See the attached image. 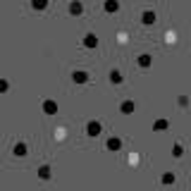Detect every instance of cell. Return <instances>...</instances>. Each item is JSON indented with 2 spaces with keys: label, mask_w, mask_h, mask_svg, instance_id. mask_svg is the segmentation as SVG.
Returning <instances> with one entry per match:
<instances>
[{
  "label": "cell",
  "mask_w": 191,
  "mask_h": 191,
  "mask_svg": "<svg viewBox=\"0 0 191 191\" xmlns=\"http://www.w3.org/2000/svg\"><path fill=\"white\" fill-rule=\"evenodd\" d=\"M15 155H27V146L17 143V146H15Z\"/></svg>",
  "instance_id": "1"
},
{
  "label": "cell",
  "mask_w": 191,
  "mask_h": 191,
  "mask_svg": "<svg viewBox=\"0 0 191 191\" xmlns=\"http://www.w3.org/2000/svg\"><path fill=\"white\" fill-rule=\"evenodd\" d=\"M31 5H34V7H36V10H43V7H46V5H48V0H34Z\"/></svg>",
  "instance_id": "2"
},
{
  "label": "cell",
  "mask_w": 191,
  "mask_h": 191,
  "mask_svg": "<svg viewBox=\"0 0 191 191\" xmlns=\"http://www.w3.org/2000/svg\"><path fill=\"white\" fill-rule=\"evenodd\" d=\"M43 108H46V112H55V110H57V105H55L53 100H48V103L43 105Z\"/></svg>",
  "instance_id": "3"
},
{
  "label": "cell",
  "mask_w": 191,
  "mask_h": 191,
  "mask_svg": "<svg viewBox=\"0 0 191 191\" xmlns=\"http://www.w3.org/2000/svg\"><path fill=\"white\" fill-rule=\"evenodd\" d=\"M98 131H100V127H98V124H93V122H91V124H89V134H91V136H96Z\"/></svg>",
  "instance_id": "4"
},
{
  "label": "cell",
  "mask_w": 191,
  "mask_h": 191,
  "mask_svg": "<svg viewBox=\"0 0 191 191\" xmlns=\"http://www.w3.org/2000/svg\"><path fill=\"white\" fill-rule=\"evenodd\" d=\"M74 81H86V74L84 72H74Z\"/></svg>",
  "instance_id": "5"
},
{
  "label": "cell",
  "mask_w": 191,
  "mask_h": 191,
  "mask_svg": "<svg viewBox=\"0 0 191 191\" xmlns=\"http://www.w3.org/2000/svg\"><path fill=\"white\" fill-rule=\"evenodd\" d=\"M86 46H96V36H93V34L86 36Z\"/></svg>",
  "instance_id": "6"
},
{
  "label": "cell",
  "mask_w": 191,
  "mask_h": 191,
  "mask_svg": "<svg viewBox=\"0 0 191 191\" xmlns=\"http://www.w3.org/2000/svg\"><path fill=\"white\" fill-rule=\"evenodd\" d=\"M41 177L48 179V177H50V167H41Z\"/></svg>",
  "instance_id": "7"
},
{
  "label": "cell",
  "mask_w": 191,
  "mask_h": 191,
  "mask_svg": "<svg viewBox=\"0 0 191 191\" xmlns=\"http://www.w3.org/2000/svg\"><path fill=\"white\" fill-rule=\"evenodd\" d=\"M69 10H72V12H81V5H79V2H74V5H72Z\"/></svg>",
  "instance_id": "8"
}]
</instances>
